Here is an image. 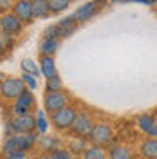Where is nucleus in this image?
Wrapping results in <instances>:
<instances>
[{"mask_svg":"<svg viewBox=\"0 0 157 159\" xmlns=\"http://www.w3.org/2000/svg\"><path fill=\"white\" fill-rule=\"evenodd\" d=\"M72 150H81V152H83V150H85V143H83V141H74V143H72Z\"/></svg>","mask_w":157,"mask_h":159,"instance_id":"30","label":"nucleus"},{"mask_svg":"<svg viewBox=\"0 0 157 159\" xmlns=\"http://www.w3.org/2000/svg\"><path fill=\"white\" fill-rule=\"evenodd\" d=\"M74 118H76V110L72 109V107H67L65 105V107H61V109L52 112L51 121H52V125L58 130H67V129H70Z\"/></svg>","mask_w":157,"mask_h":159,"instance_id":"3","label":"nucleus"},{"mask_svg":"<svg viewBox=\"0 0 157 159\" xmlns=\"http://www.w3.org/2000/svg\"><path fill=\"white\" fill-rule=\"evenodd\" d=\"M47 119H45V112L43 110H38V116H36V129H38L40 134H45L47 132Z\"/></svg>","mask_w":157,"mask_h":159,"instance_id":"22","label":"nucleus"},{"mask_svg":"<svg viewBox=\"0 0 157 159\" xmlns=\"http://www.w3.org/2000/svg\"><path fill=\"white\" fill-rule=\"evenodd\" d=\"M76 20L74 16H67V18H63L61 22H58V31H60V38H67L70 36L74 31H76Z\"/></svg>","mask_w":157,"mask_h":159,"instance_id":"14","label":"nucleus"},{"mask_svg":"<svg viewBox=\"0 0 157 159\" xmlns=\"http://www.w3.org/2000/svg\"><path fill=\"white\" fill-rule=\"evenodd\" d=\"M31 9H33V18H47V16H51L47 0H31Z\"/></svg>","mask_w":157,"mask_h":159,"instance_id":"13","label":"nucleus"},{"mask_svg":"<svg viewBox=\"0 0 157 159\" xmlns=\"http://www.w3.org/2000/svg\"><path fill=\"white\" fill-rule=\"evenodd\" d=\"M38 141V136L33 134V132H27V134H15V136H9V139L6 141L4 145V154L7 152H15V150H22V152H27L34 147V143Z\"/></svg>","mask_w":157,"mask_h":159,"instance_id":"1","label":"nucleus"},{"mask_svg":"<svg viewBox=\"0 0 157 159\" xmlns=\"http://www.w3.org/2000/svg\"><path fill=\"white\" fill-rule=\"evenodd\" d=\"M136 159H148V157H136Z\"/></svg>","mask_w":157,"mask_h":159,"instance_id":"34","label":"nucleus"},{"mask_svg":"<svg viewBox=\"0 0 157 159\" xmlns=\"http://www.w3.org/2000/svg\"><path fill=\"white\" fill-rule=\"evenodd\" d=\"M43 159H51V157H43Z\"/></svg>","mask_w":157,"mask_h":159,"instance_id":"35","label":"nucleus"},{"mask_svg":"<svg viewBox=\"0 0 157 159\" xmlns=\"http://www.w3.org/2000/svg\"><path fill=\"white\" fill-rule=\"evenodd\" d=\"M2 42V45H4V49L9 51L13 45H15V40H13V34H7V33H4V38L0 40Z\"/></svg>","mask_w":157,"mask_h":159,"instance_id":"27","label":"nucleus"},{"mask_svg":"<svg viewBox=\"0 0 157 159\" xmlns=\"http://www.w3.org/2000/svg\"><path fill=\"white\" fill-rule=\"evenodd\" d=\"M22 81H24V85H27L29 87V90H34L36 87H38V81H36V78L33 76V74H27V72H24V76H22Z\"/></svg>","mask_w":157,"mask_h":159,"instance_id":"24","label":"nucleus"},{"mask_svg":"<svg viewBox=\"0 0 157 159\" xmlns=\"http://www.w3.org/2000/svg\"><path fill=\"white\" fill-rule=\"evenodd\" d=\"M13 15L22 22V24H31L33 22V9H31V0H15L13 4Z\"/></svg>","mask_w":157,"mask_h":159,"instance_id":"6","label":"nucleus"},{"mask_svg":"<svg viewBox=\"0 0 157 159\" xmlns=\"http://www.w3.org/2000/svg\"><path fill=\"white\" fill-rule=\"evenodd\" d=\"M6 159H27V154L22 150H15V152H7Z\"/></svg>","mask_w":157,"mask_h":159,"instance_id":"28","label":"nucleus"},{"mask_svg":"<svg viewBox=\"0 0 157 159\" xmlns=\"http://www.w3.org/2000/svg\"><path fill=\"white\" fill-rule=\"evenodd\" d=\"M141 154H143V157H148V159L157 157V141H155V138H148L146 141L141 143Z\"/></svg>","mask_w":157,"mask_h":159,"instance_id":"16","label":"nucleus"},{"mask_svg":"<svg viewBox=\"0 0 157 159\" xmlns=\"http://www.w3.org/2000/svg\"><path fill=\"white\" fill-rule=\"evenodd\" d=\"M9 127L15 134H27V132H33L36 129V119L31 114H22V116H16L15 119H11Z\"/></svg>","mask_w":157,"mask_h":159,"instance_id":"5","label":"nucleus"},{"mask_svg":"<svg viewBox=\"0 0 157 159\" xmlns=\"http://www.w3.org/2000/svg\"><path fill=\"white\" fill-rule=\"evenodd\" d=\"M24 29V24L20 22L13 13H4L0 18V31L7 33V34H18Z\"/></svg>","mask_w":157,"mask_h":159,"instance_id":"9","label":"nucleus"},{"mask_svg":"<svg viewBox=\"0 0 157 159\" xmlns=\"http://www.w3.org/2000/svg\"><path fill=\"white\" fill-rule=\"evenodd\" d=\"M43 105H45V110L47 112H54V110H58V109L67 105V94H63L61 90L47 92L45 98H43Z\"/></svg>","mask_w":157,"mask_h":159,"instance_id":"10","label":"nucleus"},{"mask_svg":"<svg viewBox=\"0 0 157 159\" xmlns=\"http://www.w3.org/2000/svg\"><path fill=\"white\" fill-rule=\"evenodd\" d=\"M4 54H6V49H4V45H2V42H0V60L4 58Z\"/></svg>","mask_w":157,"mask_h":159,"instance_id":"31","label":"nucleus"},{"mask_svg":"<svg viewBox=\"0 0 157 159\" xmlns=\"http://www.w3.org/2000/svg\"><path fill=\"white\" fill-rule=\"evenodd\" d=\"M49 157L51 159H72V156L67 150H52V154H51Z\"/></svg>","mask_w":157,"mask_h":159,"instance_id":"26","label":"nucleus"},{"mask_svg":"<svg viewBox=\"0 0 157 159\" xmlns=\"http://www.w3.org/2000/svg\"><path fill=\"white\" fill-rule=\"evenodd\" d=\"M2 80H4V76H2V74H0V83H2Z\"/></svg>","mask_w":157,"mask_h":159,"instance_id":"32","label":"nucleus"},{"mask_svg":"<svg viewBox=\"0 0 157 159\" xmlns=\"http://www.w3.org/2000/svg\"><path fill=\"white\" fill-rule=\"evenodd\" d=\"M110 2H121V0H110Z\"/></svg>","mask_w":157,"mask_h":159,"instance_id":"33","label":"nucleus"},{"mask_svg":"<svg viewBox=\"0 0 157 159\" xmlns=\"http://www.w3.org/2000/svg\"><path fill=\"white\" fill-rule=\"evenodd\" d=\"M87 136L94 145L103 147V145H107V143L112 141L114 134H112V127L108 123H96V125H92V129H90V132Z\"/></svg>","mask_w":157,"mask_h":159,"instance_id":"2","label":"nucleus"},{"mask_svg":"<svg viewBox=\"0 0 157 159\" xmlns=\"http://www.w3.org/2000/svg\"><path fill=\"white\" fill-rule=\"evenodd\" d=\"M38 69H40V72H42L45 78H52V76H56V65H54L52 56H42Z\"/></svg>","mask_w":157,"mask_h":159,"instance_id":"15","label":"nucleus"},{"mask_svg":"<svg viewBox=\"0 0 157 159\" xmlns=\"http://www.w3.org/2000/svg\"><path fill=\"white\" fill-rule=\"evenodd\" d=\"M58 51V40L56 38H43L40 43V52L42 56H52Z\"/></svg>","mask_w":157,"mask_h":159,"instance_id":"17","label":"nucleus"},{"mask_svg":"<svg viewBox=\"0 0 157 159\" xmlns=\"http://www.w3.org/2000/svg\"><path fill=\"white\" fill-rule=\"evenodd\" d=\"M70 129L72 132L76 134V136H87L90 129H92V118H90V114L87 112H76V118L72 121V125H70Z\"/></svg>","mask_w":157,"mask_h":159,"instance_id":"8","label":"nucleus"},{"mask_svg":"<svg viewBox=\"0 0 157 159\" xmlns=\"http://www.w3.org/2000/svg\"><path fill=\"white\" fill-rule=\"evenodd\" d=\"M83 159H105V150L99 145L88 147V148L83 150Z\"/></svg>","mask_w":157,"mask_h":159,"instance_id":"20","label":"nucleus"},{"mask_svg":"<svg viewBox=\"0 0 157 159\" xmlns=\"http://www.w3.org/2000/svg\"><path fill=\"white\" fill-rule=\"evenodd\" d=\"M47 92H56V90H61V80L58 78V74L56 76H52V78H47Z\"/></svg>","mask_w":157,"mask_h":159,"instance_id":"23","label":"nucleus"},{"mask_svg":"<svg viewBox=\"0 0 157 159\" xmlns=\"http://www.w3.org/2000/svg\"><path fill=\"white\" fill-rule=\"evenodd\" d=\"M25 90V85L20 78H4L0 83V94L6 99H16Z\"/></svg>","mask_w":157,"mask_h":159,"instance_id":"4","label":"nucleus"},{"mask_svg":"<svg viewBox=\"0 0 157 159\" xmlns=\"http://www.w3.org/2000/svg\"><path fill=\"white\" fill-rule=\"evenodd\" d=\"M47 4H49L51 15H60L65 9H69L72 0H47Z\"/></svg>","mask_w":157,"mask_h":159,"instance_id":"18","label":"nucleus"},{"mask_svg":"<svg viewBox=\"0 0 157 159\" xmlns=\"http://www.w3.org/2000/svg\"><path fill=\"white\" fill-rule=\"evenodd\" d=\"M101 4H103V0H92V2H87V4H83L81 7H78V9L74 11L72 16H74L76 22H88V20L98 13Z\"/></svg>","mask_w":157,"mask_h":159,"instance_id":"7","label":"nucleus"},{"mask_svg":"<svg viewBox=\"0 0 157 159\" xmlns=\"http://www.w3.org/2000/svg\"><path fill=\"white\" fill-rule=\"evenodd\" d=\"M13 4H15V0H0V11L2 13H7L13 7Z\"/></svg>","mask_w":157,"mask_h":159,"instance_id":"29","label":"nucleus"},{"mask_svg":"<svg viewBox=\"0 0 157 159\" xmlns=\"http://www.w3.org/2000/svg\"><path fill=\"white\" fill-rule=\"evenodd\" d=\"M22 69H24V72H27V74H33L34 78L40 74V69H38V65H36V61L31 60V58L22 60Z\"/></svg>","mask_w":157,"mask_h":159,"instance_id":"21","label":"nucleus"},{"mask_svg":"<svg viewBox=\"0 0 157 159\" xmlns=\"http://www.w3.org/2000/svg\"><path fill=\"white\" fill-rule=\"evenodd\" d=\"M137 125L146 136H150V138H155L157 136V125H155V118H154V116H150V114H141L137 118Z\"/></svg>","mask_w":157,"mask_h":159,"instance_id":"12","label":"nucleus"},{"mask_svg":"<svg viewBox=\"0 0 157 159\" xmlns=\"http://www.w3.org/2000/svg\"><path fill=\"white\" fill-rule=\"evenodd\" d=\"M108 156H110V159H132V152H130V148H128V147L119 145V147L110 148Z\"/></svg>","mask_w":157,"mask_h":159,"instance_id":"19","label":"nucleus"},{"mask_svg":"<svg viewBox=\"0 0 157 159\" xmlns=\"http://www.w3.org/2000/svg\"><path fill=\"white\" fill-rule=\"evenodd\" d=\"M33 101H34V98H33V94H31V90H24L22 94H20L18 98H16V103H15V114L16 116H22V114H29L31 107H33Z\"/></svg>","mask_w":157,"mask_h":159,"instance_id":"11","label":"nucleus"},{"mask_svg":"<svg viewBox=\"0 0 157 159\" xmlns=\"http://www.w3.org/2000/svg\"><path fill=\"white\" fill-rule=\"evenodd\" d=\"M43 38H60V31H58V24H52L47 29L43 31Z\"/></svg>","mask_w":157,"mask_h":159,"instance_id":"25","label":"nucleus"}]
</instances>
